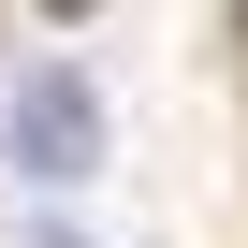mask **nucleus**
<instances>
[{
  "label": "nucleus",
  "mask_w": 248,
  "mask_h": 248,
  "mask_svg": "<svg viewBox=\"0 0 248 248\" xmlns=\"http://www.w3.org/2000/svg\"><path fill=\"white\" fill-rule=\"evenodd\" d=\"M15 175H30V190L102 175V88H88V73H59V59H44V73L15 88Z\"/></svg>",
  "instance_id": "nucleus-1"
},
{
  "label": "nucleus",
  "mask_w": 248,
  "mask_h": 248,
  "mask_svg": "<svg viewBox=\"0 0 248 248\" xmlns=\"http://www.w3.org/2000/svg\"><path fill=\"white\" fill-rule=\"evenodd\" d=\"M44 15H102V0H44Z\"/></svg>",
  "instance_id": "nucleus-2"
},
{
  "label": "nucleus",
  "mask_w": 248,
  "mask_h": 248,
  "mask_svg": "<svg viewBox=\"0 0 248 248\" xmlns=\"http://www.w3.org/2000/svg\"><path fill=\"white\" fill-rule=\"evenodd\" d=\"M233 44H248V0H233Z\"/></svg>",
  "instance_id": "nucleus-3"
},
{
  "label": "nucleus",
  "mask_w": 248,
  "mask_h": 248,
  "mask_svg": "<svg viewBox=\"0 0 248 248\" xmlns=\"http://www.w3.org/2000/svg\"><path fill=\"white\" fill-rule=\"evenodd\" d=\"M30 248H73V233H30Z\"/></svg>",
  "instance_id": "nucleus-4"
}]
</instances>
